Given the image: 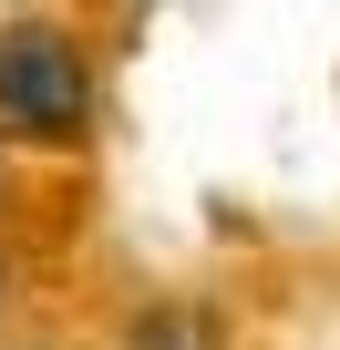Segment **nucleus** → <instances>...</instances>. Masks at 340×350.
<instances>
[{
	"mask_svg": "<svg viewBox=\"0 0 340 350\" xmlns=\"http://www.w3.org/2000/svg\"><path fill=\"white\" fill-rule=\"evenodd\" d=\"M134 350H227V340H217V309H144Z\"/></svg>",
	"mask_w": 340,
	"mask_h": 350,
	"instance_id": "f03ea898",
	"label": "nucleus"
},
{
	"mask_svg": "<svg viewBox=\"0 0 340 350\" xmlns=\"http://www.w3.org/2000/svg\"><path fill=\"white\" fill-rule=\"evenodd\" d=\"M83 113H93L83 52H73L52 21H11V31H0V134L62 144V134H83Z\"/></svg>",
	"mask_w": 340,
	"mask_h": 350,
	"instance_id": "f257e3e1",
	"label": "nucleus"
}]
</instances>
